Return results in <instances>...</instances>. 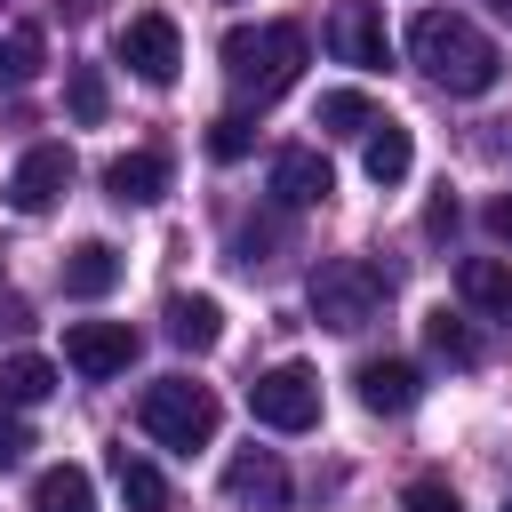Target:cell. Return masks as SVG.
Listing matches in <instances>:
<instances>
[{
    "instance_id": "cell-22",
    "label": "cell",
    "mask_w": 512,
    "mask_h": 512,
    "mask_svg": "<svg viewBox=\"0 0 512 512\" xmlns=\"http://www.w3.org/2000/svg\"><path fill=\"white\" fill-rule=\"evenodd\" d=\"M376 120H384V112H376L360 88H328V96H320V112H312V128H328V136H368Z\"/></svg>"
},
{
    "instance_id": "cell-30",
    "label": "cell",
    "mask_w": 512,
    "mask_h": 512,
    "mask_svg": "<svg viewBox=\"0 0 512 512\" xmlns=\"http://www.w3.org/2000/svg\"><path fill=\"white\" fill-rule=\"evenodd\" d=\"M424 232H440V240H448V232H456V200H448V192H440V200H432V208H424Z\"/></svg>"
},
{
    "instance_id": "cell-29",
    "label": "cell",
    "mask_w": 512,
    "mask_h": 512,
    "mask_svg": "<svg viewBox=\"0 0 512 512\" xmlns=\"http://www.w3.org/2000/svg\"><path fill=\"white\" fill-rule=\"evenodd\" d=\"M480 224H488V232H496V240H512V192H496V200H488V208H480Z\"/></svg>"
},
{
    "instance_id": "cell-11",
    "label": "cell",
    "mask_w": 512,
    "mask_h": 512,
    "mask_svg": "<svg viewBox=\"0 0 512 512\" xmlns=\"http://www.w3.org/2000/svg\"><path fill=\"white\" fill-rule=\"evenodd\" d=\"M360 408L368 416H408L416 400H424V376H416V360H360Z\"/></svg>"
},
{
    "instance_id": "cell-5",
    "label": "cell",
    "mask_w": 512,
    "mask_h": 512,
    "mask_svg": "<svg viewBox=\"0 0 512 512\" xmlns=\"http://www.w3.org/2000/svg\"><path fill=\"white\" fill-rule=\"evenodd\" d=\"M248 416H256L264 432H312V424H320V376H312L304 360L264 368V376L248 384Z\"/></svg>"
},
{
    "instance_id": "cell-23",
    "label": "cell",
    "mask_w": 512,
    "mask_h": 512,
    "mask_svg": "<svg viewBox=\"0 0 512 512\" xmlns=\"http://www.w3.org/2000/svg\"><path fill=\"white\" fill-rule=\"evenodd\" d=\"M40 56H48L40 24H16V32L0 40V88H24V80H40Z\"/></svg>"
},
{
    "instance_id": "cell-19",
    "label": "cell",
    "mask_w": 512,
    "mask_h": 512,
    "mask_svg": "<svg viewBox=\"0 0 512 512\" xmlns=\"http://www.w3.org/2000/svg\"><path fill=\"white\" fill-rule=\"evenodd\" d=\"M32 512H96V480L80 464H48L32 480Z\"/></svg>"
},
{
    "instance_id": "cell-17",
    "label": "cell",
    "mask_w": 512,
    "mask_h": 512,
    "mask_svg": "<svg viewBox=\"0 0 512 512\" xmlns=\"http://www.w3.org/2000/svg\"><path fill=\"white\" fill-rule=\"evenodd\" d=\"M48 392H56V360H40V352L0 360V408H40Z\"/></svg>"
},
{
    "instance_id": "cell-27",
    "label": "cell",
    "mask_w": 512,
    "mask_h": 512,
    "mask_svg": "<svg viewBox=\"0 0 512 512\" xmlns=\"http://www.w3.org/2000/svg\"><path fill=\"white\" fill-rule=\"evenodd\" d=\"M24 448H32L24 416H16V408H0V472H8V464H24Z\"/></svg>"
},
{
    "instance_id": "cell-26",
    "label": "cell",
    "mask_w": 512,
    "mask_h": 512,
    "mask_svg": "<svg viewBox=\"0 0 512 512\" xmlns=\"http://www.w3.org/2000/svg\"><path fill=\"white\" fill-rule=\"evenodd\" d=\"M400 512H464V496L440 480V472H424V480H408V496H400Z\"/></svg>"
},
{
    "instance_id": "cell-24",
    "label": "cell",
    "mask_w": 512,
    "mask_h": 512,
    "mask_svg": "<svg viewBox=\"0 0 512 512\" xmlns=\"http://www.w3.org/2000/svg\"><path fill=\"white\" fill-rule=\"evenodd\" d=\"M64 104H72V120H80V128H96V120H104V104H112L104 72H96V64H72V80H64Z\"/></svg>"
},
{
    "instance_id": "cell-1",
    "label": "cell",
    "mask_w": 512,
    "mask_h": 512,
    "mask_svg": "<svg viewBox=\"0 0 512 512\" xmlns=\"http://www.w3.org/2000/svg\"><path fill=\"white\" fill-rule=\"evenodd\" d=\"M408 56H416L424 80L448 88V96H488L496 72H504V56L488 48V32H480L472 16H456V8H424V16L408 24Z\"/></svg>"
},
{
    "instance_id": "cell-6",
    "label": "cell",
    "mask_w": 512,
    "mask_h": 512,
    "mask_svg": "<svg viewBox=\"0 0 512 512\" xmlns=\"http://www.w3.org/2000/svg\"><path fill=\"white\" fill-rule=\"evenodd\" d=\"M120 64H128L144 88H168V80L184 72V40H176V24H168L160 8L128 16V24H120Z\"/></svg>"
},
{
    "instance_id": "cell-18",
    "label": "cell",
    "mask_w": 512,
    "mask_h": 512,
    "mask_svg": "<svg viewBox=\"0 0 512 512\" xmlns=\"http://www.w3.org/2000/svg\"><path fill=\"white\" fill-rule=\"evenodd\" d=\"M408 160H416L408 128H400V120H376V128H368V144H360V168H368V184H400V176H408Z\"/></svg>"
},
{
    "instance_id": "cell-4",
    "label": "cell",
    "mask_w": 512,
    "mask_h": 512,
    "mask_svg": "<svg viewBox=\"0 0 512 512\" xmlns=\"http://www.w3.org/2000/svg\"><path fill=\"white\" fill-rule=\"evenodd\" d=\"M216 392L208 384H192V376H160V384H144V400H136V424L160 440V448H176V456H192V448H208L216 440Z\"/></svg>"
},
{
    "instance_id": "cell-31",
    "label": "cell",
    "mask_w": 512,
    "mask_h": 512,
    "mask_svg": "<svg viewBox=\"0 0 512 512\" xmlns=\"http://www.w3.org/2000/svg\"><path fill=\"white\" fill-rule=\"evenodd\" d=\"M488 8H496V16H512V0H488Z\"/></svg>"
},
{
    "instance_id": "cell-14",
    "label": "cell",
    "mask_w": 512,
    "mask_h": 512,
    "mask_svg": "<svg viewBox=\"0 0 512 512\" xmlns=\"http://www.w3.org/2000/svg\"><path fill=\"white\" fill-rule=\"evenodd\" d=\"M456 288H464L472 312H488V320L512 328V264H496V256H464V264H456Z\"/></svg>"
},
{
    "instance_id": "cell-16",
    "label": "cell",
    "mask_w": 512,
    "mask_h": 512,
    "mask_svg": "<svg viewBox=\"0 0 512 512\" xmlns=\"http://www.w3.org/2000/svg\"><path fill=\"white\" fill-rule=\"evenodd\" d=\"M224 488H232V496H256V504H288V472H280L272 448L232 456V464H224Z\"/></svg>"
},
{
    "instance_id": "cell-20",
    "label": "cell",
    "mask_w": 512,
    "mask_h": 512,
    "mask_svg": "<svg viewBox=\"0 0 512 512\" xmlns=\"http://www.w3.org/2000/svg\"><path fill=\"white\" fill-rule=\"evenodd\" d=\"M424 344H432V360H448V368H472L480 360V336H472V320L464 312H424Z\"/></svg>"
},
{
    "instance_id": "cell-2",
    "label": "cell",
    "mask_w": 512,
    "mask_h": 512,
    "mask_svg": "<svg viewBox=\"0 0 512 512\" xmlns=\"http://www.w3.org/2000/svg\"><path fill=\"white\" fill-rule=\"evenodd\" d=\"M304 64H312L304 24H232V32H224V80H232L240 104H272V96H288Z\"/></svg>"
},
{
    "instance_id": "cell-32",
    "label": "cell",
    "mask_w": 512,
    "mask_h": 512,
    "mask_svg": "<svg viewBox=\"0 0 512 512\" xmlns=\"http://www.w3.org/2000/svg\"><path fill=\"white\" fill-rule=\"evenodd\" d=\"M504 512H512V496H504Z\"/></svg>"
},
{
    "instance_id": "cell-7",
    "label": "cell",
    "mask_w": 512,
    "mask_h": 512,
    "mask_svg": "<svg viewBox=\"0 0 512 512\" xmlns=\"http://www.w3.org/2000/svg\"><path fill=\"white\" fill-rule=\"evenodd\" d=\"M64 192H72V144H32L8 168V208L16 216H48Z\"/></svg>"
},
{
    "instance_id": "cell-13",
    "label": "cell",
    "mask_w": 512,
    "mask_h": 512,
    "mask_svg": "<svg viewBox=\"0 0 512 512\" xmlns=\"http://www.w3.org/2000/svg\"><path fill=\"white\" fill-rule=\"evenodd\" d=\"M112 288H120V248H112V240H80V248L64 256V296L96 304V296H112Z\"/></svg>"
},
{
    "instance_id": "cell-9",
    "label": "cell",
    "mask_w": 512,
    "mask_h": 512,
    "mask_svg": "<svg viewBox=\"0 0 512 512\" xmlns=\"http://www.w3.org/2000/svg\"><path fill=\"white\" fill-rule=\"evenodd\" d=\"M64 360H72L88 384L128 376V360H136V328H128V320H72V328H64Z\"/></svg>"
},
{
    "instance_id": "cell-15",
    "label": "cell",
    "mask_w": 512,
    "mask_h": 512,
    "mask_svg": "<svg viewBox=\"0 0 512 512\" xmlns=\"http://www.w3.org/2000/svg\"><path fill=\"white\" fill-rule=\"evenodd\" d=\"M216 336H224L216 296H168V344L176 352H216Z\"/></svg>"
},
{
    "instance_id": "cell-3",
    "label": "cell",
    "mask_w": 512,
    "mask_h": 512,
    "mask_svg": "<svg viewBox=\"0 0 512 512\" xmlns=\"http://www.w3.org/2000/svg\"><path fill=\"white\" fill-rule=\"evenodd\" d=\"M384 296H392V272L384 264H368V256H328L320 272H312V288H304V304H312V320L320 328H368L376 312H384Z\"/></svg>"
},
{
    "instance_id": "cell-12",
    "label": "cell",
    "mask_w": 512,
    "mask_h": 512,
    "mask_svg": "<svg viewBox=\"0 0 512 512\" xmlns=\"http://www.w3.org/2000/svg\"><path fill=\"white\" fill-rule=\"evenodd\" d=\"M104 192H112L120 208H152V200L168 192V160H160V152H120V160L104 168Z\"/></svg>"
},
{
    "instance_id": "cell-21",
    "label": "cell",
    "mask_w": 512,
    "mask_h": 512,
    "mask_svg": "<svg viewBox=\"0 0 512 512\" xmlns=\"http://www.w3.org/2000/svg\"><path fill=\"white\" fill-rule=\"evenodd\" d=\"M112 480H120V504H128V512H168V480H160L144 456L112 448Z\"/></svg>"
},
{
    "instance_id": "cell-28",
    "label": "cell",
    "mask_w": 512,
    "mask_h": 512,
    "mask_svg": "<svg viewBox=\"0 0 512 512\" xmlns=\"http://www.w3.org/2000/svg\"><path fill=\"white\" fill-rule=\"evenodd\" d=\"M272 240H280V224H272V216H264V224H248V232H240V264H264V248H272Z\"/></svg>"
},
{
    "instance_id": "cell-25",
    "label": "cell",
    "mask_w": 512,
    "mask_h": 512,
    "mask_svg": "<svg viewBox=\"0 0 512 512\" xmlns=\"http://www.w3.org/2000/svg\"><path fill=\"white\" fill-rule=\"evenodd\" d=\"M208 152H216V160H248V152H256V128H248L240 112H224V120H208Z\"/></svg>"
},
{
    "instance_id": "cell-8",
    "label": "cell",
    "mask_w": 512,
    "mask_h": 512,
    "mask_svg": "<svg viewBox=\"0 0 512 512\" xmlns=\"http://www.w3.org/2000/svg\"><path fill=\"white\" fill-rule=\"evenodd\" d=\"M328 48H336L352 72H384V64H392L384 8H376V0H336V16H328Z\"/></svg>"
},
{
    "instance_id": "cell-10",
    "label": "cell",
    "mask_w": 512,
    "mask_h": 512,
    "mask_svg": "<svg viewBox=\"0 0 512 512\" xmlns=\"http://www.w3.org/2000/svg\"><path fill=\"white\" fill-rule=\"evenodd\" d=\"M328 192H336V176H328V160H320L312 144L272 152V200H280V208H320Z\"/></svg>"
}]
</instances>
